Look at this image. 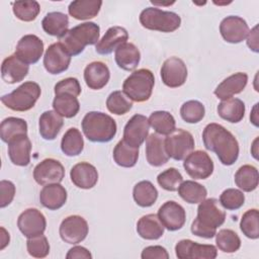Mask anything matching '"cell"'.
<instances>
[{"label": "cell", "instance_id": "6da1fadb", "mask_svg": "<svg viewBox=\"0 0 259 259\" xmlns=\"http://www.w3.org/2000/svg\"><path fill=\"white\" fill-rule=\"evenodd\" d=\"M202 141L206 150L217 154L222 164L233 165L239 157V143L235 136L223 125L211 122L202 132Z\"/></svg>", "mask_w": 259, "mask_h": 259}, {"label": "cell", "instance_id": "7a4b0ae2", "mask_svg": "<svg viewBox=\"0 0 259 259\" xmlns=\"http://www.w3.org/2000/svg\"><path fill=\"white\" fill-rule=\"evenodd\" d=\"M226 221V212L215 198L202 200L197 207V215L191 224V233L197 237L211 239L217 234V229Z\"/></svg>", "mask_w": 259, "mask_h": 259}, {"label": "cell", "instance_id": "3957f363", "mask_svg": "<svg viewBox=\"0 0 259 259\" xmlns=\"http://www.w3.org/2000/svg\"><path fill=\"white\" fill-rule=\"evenodd\" d=\"M82 131L93 143L110 142L116 135V122L108 114L100 111H89L82 119Z\"/></svg>", "mask_w": 259, "mask_h": 259}, {"label": "cell", "instance_id": "277c9868", "mask_svg": "<svg viewBox=\"0 0 259 259\" xmlns=\"http://www.w3.org/2000/svg\"><path fill=\"white\" fill-rule=\"evenodd\" d=\"M99 25L88 21L69 29L66 34L60 38V42L72 57L81 54L86 46L96 45L99 41Z\"/></svg>", "mask_w": 259, "mask_h": 259}, {"label": "cell", "instance_id": "5b68a950", "mask_svg": "<svg viewBox=\"0 0 259 259\" xmlns=\"http://www.w3.org/2000/svg\"><path fill=\"white\" fill-rule=\"evenodd\" d=\"M155 84L154 74L149 69L134 71L123 82V93L136 102H145L150 99Z\"/></svg>", "mask_w": 259, "mask_h": 259}, {"label": "cell", "instance_id": "8992f818", "mask_svg": "<svg viewBox=\"0 0 259 259\" xmlns=\"http://www.w3.org/2000/svg\"><path fill=\"white\" fill-rule=\"evenodd\" d=\"M41 90L37 83L27 81L9 94L1 97V102L11 110L27 111L31 109L40 96Z\"/></svg>", "mask_w": 259, "mask_h": 259}, {"label": "cell", "instance_id": "52a82bcc", "mask_svg": "<svg viewBox=\"0 0 259 259\" xmlns=\"http://www.w3.org/2000/svg\"><path fill=\"white\" fill-rule=\"evenodd\" d=\"M143 27L161 32H172L181 24L180 16L172 11H164L157 7L145 8L140 14Z\"/></svg>", "mask_w": 259, "mask_h": 259}, {"label": "cell", "instance_id": "ba28073f", "mask_svg": "<svg viewBox=\"0 0 259 259\" xmlns=\"http://www.w3.org/2000/svg\"><path fill=\"white\" fill-rule=\"evenodd\" d=\"M165 148L169 158L184 160L194 149L193 136L185 130H175L165 138Z\"/></svg>", "mask_w": 259, "mask_h": 259}, {"label": "cell", "instance_id": "9c48e42d", "mask_svg": "<svg viewBox=\"0 0 259 259\" xmlns=\"http://www.w3.org/2000/svg\"><path fill=\"white\" fill-rule=\"evenodd\" d=\"M89 227L87 221L78 214H73L65 218L59 229L61 239L68 244L81 243L88 235Z\"/></svg>", "mask_w": 259, "mask_h": 259}, {"label": "cell", "instance_id": "30bf717a", "mask_svg": "<svg viewBox=\"0 0 259 259\" xmlns=\"http://www.w3.org/2000/svg\"><path fill=\"white\" fill-rule=\"evenodd\" d=\"M186 173L193 179H206L213 172V162L209 155L201 150L191 152L183 162Z\"/></svg>", "mask_w": 259, "mask_h": 259}, {"label": "cell", "instance_id": "8fae6325", "mask_svg": "<svg viewBox=\"0 0 259 259\" xmlns=\"http://www.w3.org/2000/svg\"><path fill=\"white\" fill-rule=\"evenodd\" d=\"M65 177V169L61 162L53 158H47L33 169V178L39 185L60 183Z\"/></svg>", "mask_w": 259, "mask_h": 259}, {"label": "cell", "instance_id": "7c38bea8", "mask_svg": "<svg viewBox=\"0 0 259 259\" xmlns=\"http://www.w3.org/2000/svg\"><path fill=\"white\" fill-rule=\"evenodd\" d=\"M175 253L179 259H214L218 256L213 245L198 244L189 239L180 240L175 246Z\"/></svg>", "mask_w": 259, "mask_h": 259}, {"label": "cell", "instance_id": "4fadbf2b", "mask_svg": "<svg viewBox=\"0 0 259 259\" xmlns=\"http://www.w3.org/2000/svg\"><path fill=\"white\" fill-rule=\"evenodd\" d=\"M17 227L26 238H32L44 234L47 227L45 215L37 208H27L17 219Z\"/></svg>", "mask_w": 259, "mask_h": 259}, {"label": "cell", "instance_id": "5bb4252c", "mask_svg": "<svg viewBox=\"0 0 259 259\" xmlns=\"http://www.w3.org/2000/svg\"><path fill=\"white\" fill-rule=\"evenodd\" d=\"M160 74L166 86L177 88L185 83L187 79V68L183 60L178 57H171L164 61Z\"/></svg>", "mask_w": 259, "mask_h": 259}, {"label": "cell", "instance_id": "9a60e30c", "mask_svg": "<svg viewBox=\"0 0 259 259\" xmlns=\"http://www.w3.org/2000/svg\"><path fill=\"white\" fill-rule=\"evenodd\" d=\"M70 63L71 56L60 41L52 44L47 49L44 56V66L50 74L57 75L65 72Z\"/></svg>", "mask_w": 259, "mask_h": 259}, {"label": "cell", "instance_id": "2e32d148", "mask_svg": "<svg viewBox=\"0 0 259 259\" xmlns=\"http://www.w3.org/2000/svg\"><path fill=\"white\" fill-rule=\"evenodd\" d=\"M158 218L164 228L173 232L180 230L184 226L186 212L181 204L174 200H168L160 206Z\"/></svg>", "mask_w": 259, "mask_h": 259}, {"label": "cell", "instance_id": "e0dca14e", "mask_svg": "<svg viewBox=\"0 0 259 259\" xmlns=\"http://www.w3.org/2000/svg\"><path fill=\"white\" fill-rule=\"evenodd\" d=\"M149 119L143 114H135L123 128V141L128 145L139 148L149 135Z\"/></svg>", "mask_w": 259, "mask_h": 259}, {"label": "cell", "instance_id": "ac0fdd59", "mask_svg": "<svg viewBox=\"0 0 259 259\" xmlns=\"http://www.w3.org/2000/svg\"><path fill=\"white\" fill-rule=\"evenodd\" d=\"M44 53V42L35 34H25L17 42L15 55L25 64H35Z\"/></svg>", "mask_w": 259, "mask_h": 259}, {"label": "cell", "instance_id": "d6986e66", "mask_svg": "<svg viewBox=\"0 0 259 259\" xmlns=\"http://www.w3.org/2000/svg\"><path fill=\"white\" fill-rule=\"evenodd\" d=\"M220 32L227 42L239 44L247 37L249 26L242 17L230 15L221 21Z\"/></svg>", "mask_w": 259, "mask_h": 259}, {"label": "cell", "instance_id": "ffe728a7", "mask_svg": "<svg viewBox=\"0 0 259 259\" xmlns=\"http://www.w3.org/2000/svg\"><path fill=\"white\" fill-rule=\"evenodd\" d=\"M31 142L27 135H19L8 143V156L10 161L16 165L25 167L30 163Z\"/></svg>", "mask_w": 259, "mask_h": 259}, {"label": "cell", "instance_id": "44dd1931", "mask_svg": "<svg viewBox=\"0 0 259 259\" xmlns=\"http://www.w3.org/2000/svg\"><path fill=\"white\" fill-rule=\"evenodd\" d=\"M70 178L75 186L81 189H90L98 181V172L92 164L81 162L72 167Z\"/></svg>", "mask_w": 259, "mask_h": 259}, {"label": "cell", "instance_id": "7402d4cb", "mask_svg": "<svg viewBox=\"0 0 259 259\" xmlns=\"http://www.w3.org/2000/svg\"><path fill=\"white\" fill-rule=\"evenodd\" d=\"M29 67L15 54L5 58L1 65V77L8 84L22 81L28 74Z\"/></svg>", "mask_w": 259, "mask_h": 259}, {"label": "cell", "instance_id": "603a6c76", "mask_svg": "<svg viewBox=\"0 0 259 259\" xmlns=\"http://www.w3.org/2000/svg\"><path fill=\"white\" fill-rule=\"evenodd\" d=\"M146 158L150 165L160 167L169 160L165 148V138L159 134H151L146 140Z\"/></svg>", "mask_w": 259, "mask_h": 259}, {"label": "cell", "instance_id": "cb8c5ba5", "mask_svg": "<svg viewBox=\"0 0 259 259\" xmlns=\"http://www.w3.org/2000/svg\"><path fill=\"white\" fill-rule=\"evenodd\" d=\"M128 38L127 30L121 26L109 27L102 38L96 44L95 51L99 55H109L120 45L126 42Z\"/></svg>", "mask_w": 259, "mask_h": 259}, {"label": "cell", "instance_id": "d4e9b609", "mask_svg": "<svg viewBox=\"0 0 259 259\" xmlns=\"http://www.w3.org/2000/svg\"><path fill=\"white\" fill-rule=\"evenodd\" d=\"M110 72L106 64L100 61L91 62L84 69L86 85L93 90L102 89L109 81Z\"/></svg>", "mask_w": 259, "mask_h": 259}, {"label": "cell", "instance_id": "484cf974", "mask_svg": "<svg viewBox=\"0 0 259 259\" xmlns=\"http://www.w3.org/2000/svg\"><path fill=\"white\" fill-rule=\"evenodd\" d=\"M248 83V75L243 72L235 73L222 81L214 89V95L222 100L241 93Z\"/></svg>", "mask_w": 259, "mask_h": 259}, {"label": "cell", "instance_id": "4316f807", "mask_svg": "<svg viewBox=\"0 0 259 259\" xmlns=\"http://www.w3.org/2000/svg\"><path fill=\"white\" fill-rule=\"evenodd\" d=\"M39 201L51 210L59 209L67 201V190L60 183L45 185L39 192Z\"/></svg>", "mask_w": 259, "mask_h": 259}, {"label": "cell", "instance_id": "83f0119b", "mask_svg": "<svg viewBox=\"0 0 259 259\" xmlns=\"http://www.w3.org/2000/svg\"><path fill=\"white\" fill-rule=\"evenodd\" d=\"M63 124V116L55 110H47L41 113L38 119L39 135L47 141H53L59 135Z\"/></svg>", "mask_w": 259, "mask_h": 259}, {"label": "cell", "instance_id": "f1b7e54d", "mask_svg": "<svg viewBox=\"0 0 259 259\" xmlns=\"http://www.w3.org/2000/svg\"><path fill=\"white\" fill-rule=\"evenodd\" d=\"M114 59L120 69L124 71H133L140 63L141 54L139 49L133 42H124L115 50Z\"/></svg>", "mask_w": 259, "mask_h": 259}, {"label": "cell", "instance_id": "f546056e", "mask_svg": "<svg viewBox=\"0 0 259 259\" xmlns=\"http://www.w3.org/2000/svg\"><path fill=\"white\" fill-rule=\"evenodd\" d=\"M137 232L145 240H158L164 234V226L160 222L158 214L149 213L138 221Z\"/></svg>", "mask_w": 259, "mask_h": 259}, {"label": "cell", "instance_id": "4dcf8cb0", "mask_svg": "<svg viewBox=\"0 0 259 259\" xmlns=\"http://www.w3.org/2000/svg\"><path fill=\"white\" fill-rule=\"evenodd\" d=\"M219 115L232 123L241 121L245 115V103L239 98H228L222 100L218 105Z\"/></svg>", "mask_w": 259, "mask_h": 259}, {"label": "cell", "instance_id": "1f68e13d", "mask_svg": "<svg viewBox=\"0 0 259 259\" xmlns=\"http://www.w3.org/2000/svg\"><path fill=\"white\" fill-rule=\"evenodd\" d=\"M41 26L48 34L61 38L68 31L69 17L63 12H50L44 17Z\"/></svg>", "mask_w": 259, "mask_h": 259}, {"label": "cell", "instance_id": "d6a6232c", "mask_svg": "<svg viewBox=\"0 0 259 259\" xmlns=\"http://www.w3.org/2000/svg\"><path fill=\"white\" fill-rule=\"evenodd\" d=\"M100 0H76L68 7L69 14L78 20H87L95 17L101 8Z\"/></svg>", "mask_w": 259, "mask_h": 259}, {"label": "cell", "instance_id": "836d02e7", "mask_svg": "<svg viewBox=\"0 0 259 259\" xmlns=\"http://www.w3.org/2000/svg\"><path fill=\"white\" fill-rule=\"evenodd\" d=\"M133 197L138 205L149 207L156 202L158 198V190L151 181L143 180L134 186Z\"/></svg>", "mask_w": 259, "mask_h": 259}, {"label": "cell", "instance_id": "e575fe53", "mask_svg": "<svg viewBox=\"0 0 259 259\" xmlns=\"http://www.w3.org/2000/svg\"><path fill=\"white\" fill-rule=\"evenodd\" d=\"M258 170L253 165H243L237 170L235 174L236 185L245 192H251L255 190L258 186Z\"/></svg>", "mask_w": 259, "mask_h": 259}, {"label": "cell", "instance_id": "d590c367", "mask_svg": "<svg viewBox=\"0 0 259 259\" xmlns=\"http://www.w3.org/2000/svg\"><path fill=\"white\" fill-rule=\"evenodd\" d=\"M138 158L139 148L128 145L123 140L119 141L113 149V160L120 167H134L138 162Z\"/></svg>", "mask_w": 259, "mask_h": 259}, {"label": "cell", "instance_id": "8d00e7d4", "mask_svg": "<svg viewBox=\"0 0 259 259\" xmlns=\"http://www.w3.org/2000/svg\"><path fill=\"white\" fill-rule=\"evenodd\" d=\"M177 190L180 197L184 201L191 204L200 203L206 198L207 195L206 188L193 180L182 181Z\"/></svg>", "mask_w": 259, "mask_h": 259}, {"label": "cell", "instance_id": "74e56055", "mask_svg": "<svg viewBox=\"0 0 259 259\" xmlns=\"http://www.w3.org/2000/svg\"><path fill=\"white\" fill-rule=\"evenodd\" d=\"M84 149V141L81 132L76 127H70L63 136L61 141L62 152L69 156L74 157L81 154Z\"/></svg>", "mask_w": 259, "mask_h": 259}, {"label": "cell", "instance_id": "f35d334b", "mask_svg": "<svg viewBox=\"0 0 259 259\" xmlns=\"http://www.w3.org/2000/svg\"><path fill=\"white\" fill-rule=\"evenodd\" d=\"M19 135H27V123L24 119L10 116L2 120L0 124V138L4 143H9Z\"/></svg>", "mask_w": 259, "mask_h": 259}, {"label": "cell", "instance_id": "ab89813d", "mask_svg": "<svg viewBox=\"0 0 259 259\" xmlns=\"http://www.w3.org/2000/svg\"><path fill=\"white\" fill-rule=\"evenodd\" d=\"M149 119L150 125L159 135L168 136L176 130V121L174 116L165 110H157L151 113Z\"/></svg>", "mask_w": 259, "mask_h": 259}, {"label": "cell", "instance_id": "60d3db41", "mask_svg": "<svg viewBox=\"0 0 259 259\" xmlns=\"http://www.w3.org/2000/svg\"><path fill=\"white\" fill-rule=\"evenodd\" d=\"M53 107L54 110L61 116L71 118L78 113L80 103L77 97L71 94H59L56 95L53 100Z\"/></svg>", "mask_w": 259, "mask_h": 259}, {"label": "cell", "instance_id": "b9f144b4", "mask_svg": "<svg viewBox=\"0 0 259 259\" xmlns=\"http://www.w3.org/2000/svg\"><path fill=\"white\" fill-rule=\"evenodd\" d=\"M218 248L225 253H234L241 247V239L238 234L230 229H223L215 234Z\"/></svg>", "mask_w": 259, "mask_h": 259}, {"label": "cell", "instance_id": "7bdbcfd3", "mask_svg": "<svg viewBox=\"0 0 259 259\" xmlns=\"http://www.w3.org/2000/svg\"><path fill=\"white\" fill-rule=\"evenodd\" d=\"M106 107L109 112L116 115H122L132 109L133 102L123 91L116 90L108 95L106 99Z\"/></svg>", "mask_w": 259, "mask_h": 259}, {"label": "cell", "instance_id": "ee69618b", "mask_svg": "<svg viewBox=\"0 0 259 259\" xmlns=\"http://www.w3.org/2000/svg\"><path fill=\"white\" fill-rule=\"evenodd\" d=\"M12 10L14 15L21 21L29 22L34 20L39 11L40 6L37 1H16L12 3Z\"/></svg>", "mask_w": 259, "mask_h": 259}, {"label": "cell", "instance_id": "f6af8a7d", "mask_svg": "<svg viewBox=\"0 0 259 259\" xmlns=\"http://www.w3.org/2000/svg\"><path fill=\"white\" fill-rule=\"evenodd\" d=\"M240 229L249 239L256 240L259 238V213L257 208H251L244 212L240 222Z\"/></svg>", "mask_w": 259, "mask_h": 259}, {"label": "cell", "instance_id": "bcb514c9", "mask_svg": "<svg viewBox=\"0 0 259 259\" xmlns=\"http://www.w3.org/2000/svg\"><path fill=\"white\" fill-rule=\"evenodd\" d=\"M205 114L203 104L197 100H188L181 105L180 115L182 119L188 123L199 122Z\"/></svg>", "mask_w": 259, "mask_h": 259}, {"label": "cell", "instance_id": "7dc6e473", "mask_svg": "<svg viewBox=\"0 0 259 259\" xmlns=\"http://www.w3.org/2000/svg\"><path fill=\"white\" fill-rule=\"evenodd\" d=\"M182 181L183 177L176 168H168L157 177L158 184L167 191H176Z\"/></svg>", "mask_w": 259, "mask_h": 259}, {"label": "cell", "instance_id": "c3c4849f", "mask_svg": "<svg viewBox=\"0 0 259 259\" xmlns=\"http://www.w3.org/2000/svg\"><path fill=\"white\" fill-rule=\"evenodd\" d=\"M245 202L244 193L235 188H228L220 195V203L228 210L239 209Z\"/></svg>", "mask_w": 259, "mask_h": 259}, {"label": "cell", "instance_id": "681fc988", "mask_svg": "<svg viewBox=\"0 0 259 259\" xmlns=\"http://www.w3.org/2000/svg\"><path fill=\"white\" fill-rule=\"evenodd\" d=\"M26 249L30 256L34 258H45L50 253V244L47 237L41 234L32 238H27Z\"/></svg>", "mask_w": 259, "mask_h": 259}, {"label": "cell", "instance_id": "f907efd6", "mask_svg": "<svg viewBox=\"0 0 259 259\" xmlns=\"http://www.w3.org/2000/svg\"><path fill=\"white\" fill-rule=\"evenodd\" d=\"M55 95L59 94H71L75 97L79 96L81 93V86L78 79L69 77L61 80L55 85Z\"/></svg>", "mask_w": 259, "mask_h": 259}, {"label": "cell", "instance_id": "816d5d0a", "mask_svg": "<svg viewBox=\"0 0 259 259\" xmlns=\"http://www.w3.org/2000/svg\"><path fill=\"white\" fill-rule=\"evenodd\" d=\"M0 191H1L0 207L3 208L12 202L15 195V185L9 180H1Z\"/></svg>", "mask_w": 259, "mask_h": 259}, {"label": "cell", "instance_id": "f5cc1de1", "mask_svg": "<svg viewBox=\"0 0 259 259\" xmlns=\"http://www.w3.org/2000/svg\"><path fill=\"white\" fill-rule=\"evenodd\" d=\"M141 257L143 259H168L169 254L167 250L159 245L148 246L142 251Z\"/></svg>", "mask_w": 259, "mask_h": 259}, {"label": "cell", "instance_id": "db71d44e", "mask_svg": "<svg viewBox=\"0 0 259 259\" xmlns=\"http://www.w3.org/2000/svg\"><path fill=\"white\" fill-rule=\"evenodd\" d=\"M67 259H91L92 255L90 253V251L88 249H86L85 247L82 246H75L73 248H71L67 255H66Z\"/></svg>", "mask_w": 259, "mask_h": 259}, {"label": "cell", "instance_id": "11a10c76", "mask_svg": "<svg viewBox=\"0 0 259 259\" xmlns=\"http://www.w3.org/2000/svg\"><path fill=\"white\" fill-rule=\"evenodd\" d=\"M259 36H258V25H255L247 34V46L255 53L259 52Z\"/></svg>", "mask_w": 259, "mask_h": 259}, {"label": "cell", "instance_id": "9f6ffc18", "mask_svg": "<svg viewBox=\"0 0 259 259\" xmlns=\"http://www.w3.org/2000/svg\"><path fill=\"white\" fill-rule=\"evenodd\" d=\"M9 241H10L9 233L3 227H1V245H0V250H3L9 244Z\"/></svg>", "mask_w": 259, "mask_h": 259}, {"label": "cell", "instance_id": "6f0895ef", "mask_svg": "<svg viewBox=\"0 0 259 259\" xmlns=\"http://www.w3.org/2000/svg\"><path fill=\"white\" fill-rule=\"evenodd\" d=\"M258 142V138L254 141V143H253V149H252V155L254 156V158L255 159H258V157H257V153H256V149H257V146H256V143Z\"/></svg>", "mask_w": 259, "mask_h": 259}]
</instances>
